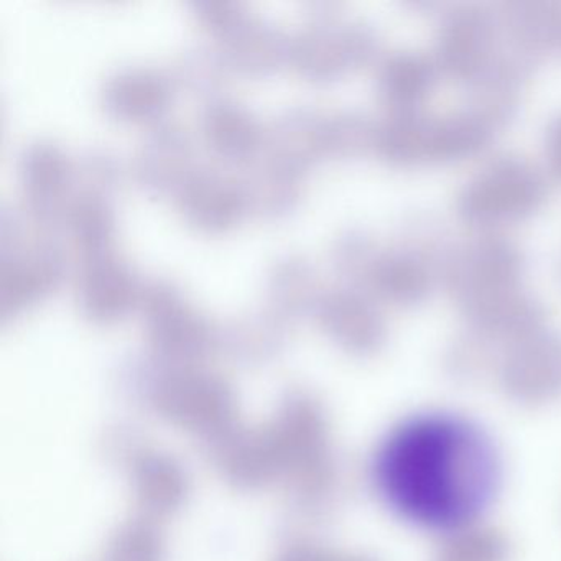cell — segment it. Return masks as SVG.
<instances>
[{"label": "cell", "mask_w": 561, "mask_h": 561, "mask_svg": "<svg viewBox=\"0 0 561 561\" xmlns=\"http://www.w3.org/2000/svg\"><path fill=\"white\" fill-rule=\"evenodd\" d=\"M497 456L481 430L451 415H423L383 442L376 481L390 507L432 530L476 520L497 484Z\"/></svg>", "instance_id": "1"}, {"label": "cell", "mask_w": 561, "mask_h": 561, "mask_svg": "<svg viewBox=\"0 0 561 561\" xmlns=\"http://www.w3.org/2000/svg\"><path fill=\"white\" fill-rule=\"evenodd\" d=\"M18 176L25 222L34 234L54 236L70 202L65 199L71 185L70 160L51 140H31L19 152Z\"/></svg>", "instance_id": "2"}, {"label": "cell", "mask_w": 561, "mask_h": 561, "mask_svg": "<svg viewBox=\"0 0 561 561\" xmlns=\"http://www.w3.org/2000/svg\"><path fill=\"white\" fill-rule=\"evenodd\" d=\"M67 257L54 236L35 234L18 251L0 255V314L4 320L28 310L57 290Z\"/></svg>", "instance_id": "3"}, {"label": "cell", "mask_w": 561, "mask_h": 561, "mask_svg": "<svg viewBox=\"0 0 561 561\" xmlns=\"http://www.w3.org/2000/svg\"><path fill=\"white\" fill-rule=\"evenodd\" d=\"M367 32L340 25L328 18H311L290 35L288 64L308 81H330L347 65L366 57Z\"/></svg>", "instance_id": "4"}, {"label": "cell", "mask_w": 561, "mask_h": 561, "mask_svg": "<svg viewBox=\"0 0 561 561\" xmlns=\"http://www.w3.org/2000/svg\"><path fill=\"white\" fill-rule=\"evenodd\" d=\"M192 137L173 121L150 124L130 160L134 183L149 196H175L196 169Z\"/></svg>", "instance_id": "5"}, {"label": "cell", "mask_w": 561, "mask_h": 561, "mask_svg": "<svg viewBox=\"0 0 561 561\" xmlns=\"http://www.w3.org/2000/svg\"><path fill=\"white\" fill-rule=\"evenodd\" d=\"M175 206L186 226L203 234H221L248 211L241 180L215 167H196L175 193Z\"/></svg>", "instance_id": "6"}, {"label": "cell", "mask_w": 561, "mask_h": 561, "mask_svg": "<svg viewBox=\"0 0 561 561\" xmlns=\"http://www.w3.org/2000/svg\"><path fill=\"white\" fill-rule=\"evenodd\" d=\"M139 282L114 252L81 259L75 277V304L88 320L107 323L136 308Z\"/></svg>", "instance_id": "7"}, {"label": "cell", "mask_w": 561, "mask_h": 561, "mask_svg": "<svg viewBox=\"0 0 561 561\" xmlns=\"http://www.w3.org/2000/svg\"><path fill=\"white\" fill-rule=\"evenodd\" d=\"M173 81L152 67H121L111 71L98 91L101 110L121 123H157L172 100Z\"/></svg>", "instance_id": "8"}, {"label": "cell", "mask_w": 561, "mask_h": 561, "mask_svg": "<svg viewBox=\"0 0 561 561\" xmlns=\"http://www.w3.org/2000/svg\"><path fill=\"white\" fill-rule=\"evenodd\" d=\"M198 124L203 142L222 162L248 163L264 149V127L232 98L219 94L205 101Z\"/></svg>", "instance_id": "9"}, {"label": "cell", "mask_w": 561, "mask_h": 561, "mask_svg": "<svg viewBox=\"0 0 561 561\" xmlns=\"http://www.w3.org/2000/svg\"><path fill=\"white\" fill-rule=\"evenodd\" d=\"M229 71L242 77H268L288 64L290 35L267 19L249 15L216 41Z\"/></svg>", "instance_id": "10"}, {"label": "cell", "mask_w": 561, "mask_h": 561, "mask_svg": "<svg viewBox=\"0 0 561 561\" xmlns=\"http://www.w3.org/2000/svg\"><path fill=\"white\" fill-rule=\"evenodd\" d=\"M323 119L310 106L278 111L264 127L265 156L305 172L324 156Z\"/></svg>", "instance_id": "11"}, {"label": "cell", "mask_w": 561, "mask_h": 561, "mask_svg": "<svg viewBox=\"0 0 561 561\" xmlns=\"http://www.w3.org/2000/svg\"><path fill=\"white\" fill-rule=\"evenodd\" d=\"M265 301L278 318H304L317 311L321 297L317 272L305 255H278L265 274Z\"/></svg>", "instance_id": "12"}, {"label": "cell", "mask_w": 561, "mask_h": 561, "mask_svg": "<svg viewBox=\"0 0 561 561\" xmlns=\"http://www.w3.org/2000/svg\"><path fill=\"white\" fill-rule=\"evenodd\" d=\"M248 211L264 219H284L298 208L304 195V172L265 156L244 180Z\"/></svg>", "instance_id": "13"}, {"label": "cell", "mask_w": 561, "mask_h": 561, "mask_svg": "<svg viewBox=\"0 0 561 561\" xmlns=\"http://www.w3.org/2000/svg\"><path fill=\"white\" fill-rule=\"evenodd\" d=\"M65 231L81 259L111 251L114 238V213L103 196L75 193L64 216Z\"/></svg>", "instance_id": "14"}, {"label": "cell", "mask_w": 561, "mask_h": 561, "mask_svg": "<svg viewBox=\"0 0 561 561\" xmlns=\"http://www.w3.org/2000/svg\"><path fill=\"white\" fill-rule=\"evenodd\" d=\"M229 70L218 47L192 45L180 51L173 64L172 81L193 96L206 101L219 96Z\"/></svg>", "instance_id": "15"}, {"label": "cell", "mask_w": 561, "mask_h": 561, "mask_svg": "<svg viewBox=\"0 0 561 561\" xmlns=\"http://www.w3.org/2000/svg\"><path fill=\"white\" fill-rule=\"evenodd\" d=\"M123 180V163L110 147H87L71 162V185L77 193L107 198Z\"/></svg>", "instance_id": "16"}, {"label": "cell", "mask_w": 561, "mask_h": 561, "mask_svg": "<svg viewBox=\"0 0 561 561\" xmlns=\"http://www.w3.org/2000/svg\"><path fill=\"white\" fill-rule=\"evenodd\" d=\"M190 9L199 28L216 37V41L225 37L236 25L251 15L248 5L234 0H198L193 2Z\"/></svg>", "instance_id": "17"}, {"label": "cell", "mask_w": 561, "mask_h": 561, "mask_svg": "<svg viewBox=\"0 0 561 561\" xmlns=\"http://www.w3.org/2000/svg\"><path fill=\"white\" fill-rule=\"evenodd\" d=\"M363 123L353 114L337 113L323 119L324 156H347L359 147Z\"/></svg>", "instance_id": "18"}]
</instances>
